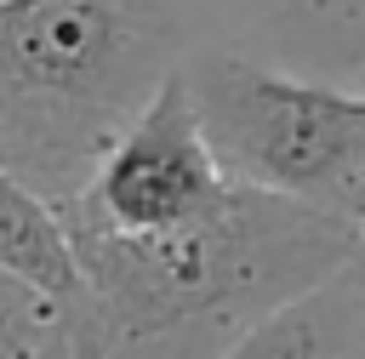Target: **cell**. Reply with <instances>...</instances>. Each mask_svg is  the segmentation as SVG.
Returning <instances> with one entry per match:
<instances>
[{
    "mask_svg": "<svg viewBox=\"0 0 365 359\" xmlns=\"http://www.w3.org/2000/svg\"><path fill=\"white\" fill-rule=\"evenodd\" d=\"M68 239L86 274L91 342L103 359H200V348H217L222 359V348L262 313L297 302L365 251L359 222L240 182L188 228L154 239Z\"/></svg>",
    "mask_w": 365,
    "mask_h": 359,
    "instance_id": "cell-1",
    "label": "cell"
},
{
    "mask_svg": "<svg viewBox=\"0 0 365 359\" xmlns=\"http://www.w3.org/2000/svg\"><path fill=\"white\" fill-rule=\"evenodd\" d=\"M171 0H17L0 11V171L74 199L182 68Z\"/></svg>",
    "mask_w": 365,
    "mask_h": 359,
    "instance_id": "cell-2",
    "label": "cell"
},
{
    "mask_svg": "<svg viewBox=\"0 0 365 359\" xmlns=\"http://www.w3.org/2000/svg\"><path fill=\"white\" fill-rule=\"evenodd\" d=\"M182 85L228 182L365 228V91L297 80L240 51H188Z\"/></svg>",
    "mask_w": 365,
    "mask_h": 359,
    "instance_id": "cell-3",
    "label": "cell"
},
{
    "mask_svg": "<svg viewBox=\"0 0 365 359\" xmlns=\"http://www.w3.org/2000/svg\"><path fill=\"white\" fill-rule=\"evenodd\" d=\"M228 171L217 165L200 114L188 103L182 68L154 91V103L131 120V131L103 154L91 182L63 199L68 234H114V239H154L171 228L200 222L228 199Z\"/></svg>",
    "mask_w": 365,
    "mask_h": 359,
    "instance_id": "cell-4",
    "label": "cell"
},
{
    "mask_svg": "<svg viewBox=\"0 0 365 359\" xmlns=\"http://www.w3.org/2000/svg\"><path fill=\"white\" fill-rule=\"evenodd\" d=\"M0 274L68 313L74 359H103V348L91 342V296H86V274L63 228V211L40 199L29 182H17L11 171H0Z\"/></svg>",
    "mask_w": 365,
    "mask_h": 359,
    "instance_id": "cell-5",
    "label": "cell"
},
{
    "mask_svg": "<svg viewBox=\"0 0 365 359\" xmlns=\"http://www.w3.org/2000/svg\"><path fill=\"white\" fill-rule=\"evenodd\" d=\"M222 359H365V251L297 302L262 313Z\"/></svg>",
    "mask_w": 365,
    "mask_h": 359,
    "instance_id": "cell-6",
    "label": "cell"
},
{
    "mask_svg": "<svg viewBox=\"0 0 365 359\" xmlns=\"http://www.w3.org/2000/svg\"><path fill=\"white\" fill-rule=\"evenodd\" d=\"M0 359H74L68 313L6 274H0Z\"/></svg>",
    "mask_w": 365,
    "mask_h": 359,
    "instance_id": "cell-7",
    "label": "cell"
},
{
    "mask_svg": "<svg viewBox=\"0 0 365 359\" xmlns=\"http://www.w3.org/2000/svg\"><path fill=\"white\" fill-rule=\"evenodd\" d=\"M262 6H279V11H297V17H319V23L365 17V0H262Z\"/></svg>",
    "mask_w": 365,
    "mask_h": 359,
    "instance_id": "cell-8",
    "label": "cell"
},
{
    "mask_svg": "<svg viewBox=\"0 0 365 359\" xmlns=\"http://www.w3.org/2000/svg\"><path fill=\"white\" fill-rule=\"evenodd\" d=\"M6 6H17V0H0V11H6Z\"/></svg>",
    "mask_w": 365,
    "mask_h": 359,
    "instance_id": "cell-9",
    "label": "cell"
}]
</instances>
